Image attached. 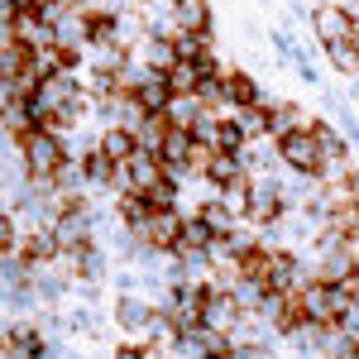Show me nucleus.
Here are the masks:
<instances>
[{"label":"nucleus","mask_w":359,"mask_h":359,"mask_svg":"<svg viewBox=\"0 0 359 359\" xmlns=\"http://www.w3.org/2000/svg\"><path fill=\"white\" fill-rule=\"evenodd\" d=\"M20 154H25L29 182H53L57 168L67 163V144H62L53 130H29V135L20 139Z\"/></svg>","instance_id":"nucleus-1"},{"label":"nucleus","mask_w":359,"mask_h":359,"mask_svg":"<svg viewBox=\"0 0 359 359\" xmlns=\"http://www.w3.org/2000/svg\"><path fill=\"white\" fill-rule=\"evenodd\" d=\"M302 306H306V321H316V326H340V316H345V306L355 297V287H331V283H306L302 292Z\"/></svg>","instance_id":"nucleus-2"},{"label":"nucleus","mask_w":359,"mask_h":359,"mask_svg":"<svg viewBox=\"0 0 359 359\" xmlns=\"http://www.w3.org/2000/svg\"><path fill=\"white\" fill-rule=\"evenodd\" d=\"M278 158L287 172H297V177H321V144L311 130H287V135L278 139Z\"/></svg>","instance_id":"nucleus-3"},{"label":"nucleus","mask_w":359,"mask_h":359,"mask_svg":"<svg viewBox=\"0 0 359 359\" xmlns=\"http://www.w3.org/2000/svg\"><path fill=\"white\" fill-rule=\"evenodd\" d=\"M306 20H311V34H316V48L350 43V34H355V10H350L345 0H326V5H316Z\"/></svg>","instance_id":"nucleus-4"},{"label":"nucleus","mask_w":359,"mask_h":359,"mask_svg":"<svg viewBox=\"0 0 359 359\" xmlns=\"http://www.w3.org/2000/svg\"><path fill=\"white\" fill-rule=\"evenodd\" d=\"M182 206H154L149 221L135 225V235L144 240L149 249H177V235H182Z\"/></svg>","instance_id":"nucleus-5"},{"label":"nucleus","mask_w":359,"mask_h":359,"mask_svg":"<svg viewBox=\"0 0 359 359\" xmlns=\"http://www.w3.org/2000/svg\"><path fill=\"white\" fill-rule=\"evenodd\" d=\"M283 216V196H278V182L273 177H249V201H245V221L254 230L273 225Z\"/></svg>","instance_id":"nucleus-6"},{"label":"nucleus","mask_w":359,"mask_h":359,"mask_svg":"<svg viewBox=\"0 0 359 359\" xmlns=\"http://www.w3.org/2000/svg\"><path fill=\"white\" fill-rule=\"evenodd\" d=\"M201 321H206L211 331H221V335H235V331H240V321H245V306L235 302L230 287H216V283H211L206 306H201Z\"/></svg>","instance_id":"nucleus-7"},{"label":"nucleus","mask_w":359,"mask_h":359,"mask_svg":"<svg viewBox=\"0 0 359 359\" xmlns=\"http://www.w3.org/2000/svg\"><path fill=\"white\" fill-rule=\"evenodd\" d=\"M154 311H158V306L149 302L144 292H115L111 321H115V326H120L125 335H139V340H144V326L154 321Z\"/></svg>","instance_id":"nucleus-8"},{"label":"nucleus","mask_w":359,"mask_h":359,"mask_svg":"<svg viewBox=\"0 0 359 359\" xmlns=\"http://www.w3.org/2000/svg\"><path fill=\"white\" fill-rule=\"evenodd\" d=\"M139 67H149V72H172V62H177V48H172V34H144L135 43V53H130Z\"/></svg>","instance_id":"nucleus-9"},{"label":"nucleus","mask_w":359,"mask_h":359,"mask_svg":"<svg viewBox=\"0 0 359 359\" xmlns=\"http://www.w3.org/2000/svg\"><path fill=\"white\" fill-rule=\"evenodd\" d=\"M221 82H225V101H230V106H259V101H264V91H259V82L249 77L245 67H230V62H225Z\"/></svg>","instance_id":"nucleus-10"},{"label":"nucleus","mask_w":359,"mask_h":359,"mask_svg":"<svg viewBox=\"0 0 359 359\" xmlns=\"http://www.w3.org/2000/svg\"><path fill=\"white\" fill-rule=\"evenodd\" d=\"M135 101H139L149 115L168 111V101H172V86H168V77H163V72H149V67H144V77H139V86H135Z\"/></svg>","instance_id":"nucleus-11"},{"label":"nucleus","mask_w":359,"mask_h":359,"mask_svg":"<svg viewBox=\"0 0 359 359\" xmlns=\"http://www.w3.org/2000/svg\"><path fill=\"white\" fill-rule=\"evenodd\" d=\"M192 144H196L192 130H182V125H168L163 144H158V158H163V168H187V158H192Z\"/></svg>","instance_id":"nucleus-12"},{"label":"nucleus","mask_w":359,"mask_h":359,"mask_svg":"<svg viewBox=\"0 0 359 359\" xmlns=\"http://www.w3.org/2000/svg\"><path fill=\"white\" fill-rule=\"evenodd\" d=\"M172 25L187 29V34H206L211 29V0H172Z\"/></svg>","instance_id":"nucleus-13"},{"label":"nucleus","mask_w":359,"mask_h":359,"mask_svg":"<svg viewBox=\"0 0 359 359\" xmlns=\"http://www.w3.org/2000/svg\"><path fill=\"white\" fill-rule=\"evenodd\" d=\"M96 149H101L106 158H115V163H125L139 149V139H135V130H125V125H106V130L96 135Z\"/></svg>","instance_id":"nucleus-14"},{"label":"nucleus","mask_w":359,"mask_h":359,"mask_svg":"<svg viewBox=\"0 0 359 359\" xmlns=\"http://www.w3.org/2000/svg\"><path fill=\"white\" fill-rule=\"evenodd\" d=\"M211 245H216V235H211L206 221L192 211V216L182 221V235H177V249H172V254H211Z\"/></svg>","instance_id":"nucleus-15"},{"label":"nucleus","mask_w":359,"mask_h":359,"mask_svg":"<svg viewBox=\"0 0 359 359\" xmlns=\"http://www.w3.org/2000/svg\"><path fill=\"white\" fill-rule=\"evenodd\" d=\"M235 177H245V163H240V154H211V163H206V182L211 187H230Z\"/></svg>","instance_id":"nucleus-16"},{"label":"nucleus","mask_w":359,"mask_h":359,"mask_svg":"<svg viewBox=\"0 0 359 359\" xmlns=\"http://www.w3.org/2000/svg\"><path fill=\"white\" fill-rule=\"evenodd\" d=\"M201 77H211L201 62H172V72H168V86H172V96H192Z\"/></svg>","instance_id":"nucleus-17"},{"label":"nucleus","mask_w":359,"mask_h":359,"mask_svg":"<svg viewBox=\"0 0 359 359\" xmlns=\"http://www.w3.org/2000/svg\"><path fill=\"white\" fill-rule=\"evenodd\" d=\"M206 111V106H201V101H196V91L192 96H172V101H168V125H182V130H192L196 125V115Z\"/></svg>","instance_id":"nucleus-18"},{"label":"nucleus","mask_w":359,"mask_h":359,"mask_svg":"<svg viewBox=\"0 0 359 359\" xmlns=\"http://www.w3.org/2000/svg\"><path fill=\"white\" fill-rule=\"evenodd\" d=\"M321 53L331 57L335 72H345V77H359V48H355V43H331V48H321Z\"/></svg>","instance_id":"nucleus-19"},{"label":"nucleus","mask_w":359,"mask_h":359,"mask_svg":"<svg viewBox=\"0 0 359 359\" xmlns=\"http://www.w3.org/2000/svg\"><path fill=\"white\" fill-rule=\"evenodd\" d=\"M163 135H168V115L158 111V115H149L144 125H139V149H149V154H158V144H163Z\"/></svg>","instance_id":"nucleus-20"},{"label":"nucleus","mask_w":359,"mask_h":359,"mask_svg":"<svg viewBox=\"0 0 359 359\" xmlns=\"http://www.w3.org/2000/svg\"><path fill=\"white\" fill-rule=\"evenodd\" d=\"M20 240H25L20 216H15V211H0V259H5V254H15V249H20Z\"/></svg>","instance_id":"nucleus-21"},{"label":"nucleus","mask_w":359,"mask_h":359,"mask_svg":"<svg viewBox=\"0 0 359 359\" xmlns=\"http://www.w3.org/2000/svg\"><path fill=\"white\" fill-rule=\"evenodd\" d=\"M269 48H273V53L283 57V62H292V57L302 53V48L292 43V34H287V29H273V34H269Z\"/></svg>","instance_id":"nucleus-22"}]
</instances>
